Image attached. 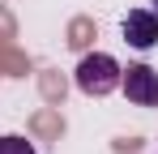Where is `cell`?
Returning <instances> with one entry per match:
<instances>
[{"mask_svg": "<svg viewBox=\"0 0 158 154\" xmlns=\"http://www.w3.org/2000/svg\"><path fill=\"white\" fill-rule=\"evenodd\" d=\"M0 154H39L30 146L26 137H17V133H9V137H0Z\"/></svg>", "mask_w": 158, "mask_h": 154, "instance_id": "277c9868", "label": "cell"}, {"mask_svg": "<svg viewBox=\"0 0 158 154\" xmlns=\"http://www.w3.org/2000/svg\"><path fill=\"white\" fill-rule=\"evenodd\" d=\"M154 13H158V0H154Z\"/></svg>", "mask_w": 158, "mask_h": 154, "instance_id": "5b68a950", "label": "cell"}, {"mask_svg": "<svg viewBox=\"0 0 158 154\" xmlns=\"http://www.w3.org/2000/svg\"><path fill=\"white\" fill-rule=\"evenodd\" d=\"M120 90L128 94V103L137 107H158V73L150 64H128L120 73Z\"/></svg>", "mask_w": 158, "mask_h": 154, "instance_id": "7a4b0ae2", "label": "cell"}, {"mask_svg": "<svg viewBox=\"0 0 158 154\" xmlns=\"http://www.w3.org/2000/svg\"><path fill=\"white\" fill-rule=\"evenodd\" d=\"M120 60L115 56H107V51H90V56H81L77 64V90L81 94H90V99H107L111 90H120Z\"/></svg>", "mask_w": 158, "mask_h": 154, "instance_id": "6da1fadb", "label": "cell"}, {"mask_svg": "<svg viewBox=\"0 0 158 154\" xmlns=\"http://www.w3.org/2000/svg\"><path fill=\"white\" fill-rule=\"evenodd\" d=\"M124 43L137 51H150L158 43V13L154 9H128L124 17Z\"/></svg>", "mask_w": 158, "mask_h": 154, "instance_id": "3957f363", "label": "cell"}]
</instances>
